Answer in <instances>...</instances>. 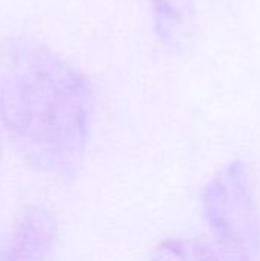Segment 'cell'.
<instances>
[{
    "label": "cell",
    "mask_w": 260,
    "mask_h": 261,
    "mask_svg": "<svg viewBox=\"0 0 260 261\" xmlns=\"http://www.w3.org/2000/svg\"><path fill=\"white\" fill-rule=\"evenodd\" d=\"M95 113L97 89L84 70L38 40L0 37V125L34 173L72 184Z\"/></svg>",
    "instance_id": "obj_1"
},
{
    "label": "cell",
    "mask_w": 260,
    "mask_h": 261,
    "mask_svg": "<svg viewBox=\"0 0 260 261\" xmlns=\"http://www.w3.org/2000/svg\"><path fill=\"white\" fill-rule=\"evenodd\" d=\"M202 213L225 261L260 260V217L245 161H231L208 180Z\"/></svg>",
    "instance_id": "obj_2"
},
{
    "label": "cell",
    "mask_w": 260,
    "mask_h": 261,
    "mask_svg": "<svg viewBox=\"0 0 260 261\" xmlns=\"http://www.w3.org/2000/svg\"><path fill=\"white\" fill-rule=\"evenodd\" d=\"M57 237L55 214L43 205H29L2 236L0 261H48Z\"/></svg>",
    "instance_id": "obj_3"
},
{
    "label": "cell",
    "mask_w": 260,
    "mask_h": 261,
    "mask_svg": "<svg viewBox=\"0 0 260 261\" xmlns=\"http://www.w3.org/2000/svg\"><path fill=\"white\" fill-rule=\"evenodd\" d=\"M158 38L172 50H184L195 34L193 0H149Z\"/></svg>",
    "instance_id": "obj_4"
},
{
    "label": "cell",
    "mask_w": 260,
    "mask_h": 261,
    "mask_svg": "<svg viewBox=\"0 0 260 261\" xmlns=\"http://www.w3.org/2000/svg\"><path fill=\"white\" fill-rule=\"evenodd\" d=\"M150 261H222L219 254L198 239L172 237L159 242L150 254Z\"/></svg>",
    "instance_id": "obj_5"
}]
</instances>
